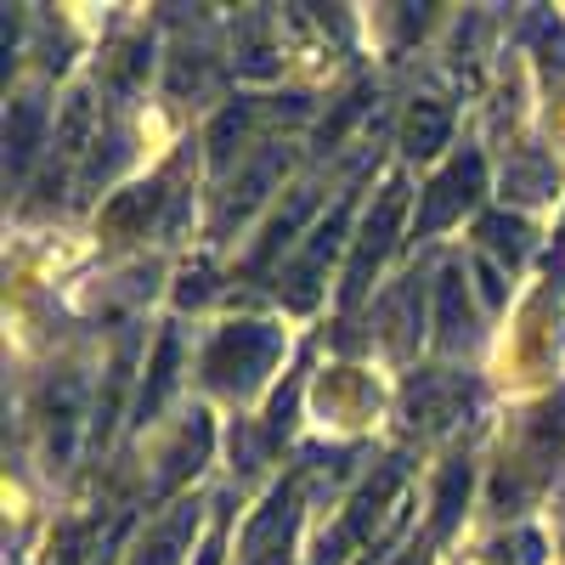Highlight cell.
Wrapping results in <instances>:
<instances>
[{
    "label": "cell",
    "mask_w": 565,
    "mask_h": 565,
    "mask_svg": "<svg viewBox=\"0 0 565 565\" xmlns=\"http://www.w3.org/2000/svg\"><path fill=\"white\" fill-rule=\"evenodd\" d=\"M282 356V340L277 328L266 322H238V328H221L215 345L204 351V380L215 391H255L260 373H271V362Z\"/></svg>",
    "instance_id": "cell-1"
},
{
    "label": "cell",
    "mask_w": 565,
    "mask_h": 565,
    "mask_svg": "<svg viewBox=\"0 0 565 565\" xmlns=\"http://www.w3.org/2000/svg\"><path fill=\"white\" fill-rule=\"evenodd\" d=\"M481 186H487V164H481L476 148H469V153H458V159L430 181V193H424V204H418V232L430 238V232L452 226L469 204L481 199Z\"/></svg>",
    "instance_id": "cell-2"
},
{
    "label": "cell",
    "mask_w": 565,
    "mask_h": 565,
    "mask_svg": "<svg viewBox=\"0 0 565 565\" xmlns=\"http://www.w3.org/2000/svg\"><path fill=\"white\" fill-rule=\"evenodd\" d=\"M402 199H407V186H385V199H380V210L367 215V226H362V238H356V255H351V266H345V311L367 295V277L380 271V260H385V249H391V238H396V221H402Z\"/></svg>",
    "instance_id": "cell-3"
},
{
    "label": "cell",
    "mask_w": 565,
    "mask_h": 565,
    "mask_svg": "<svg viewBox=\"0 0 565 565\" xmlns=\"http://www.w3.org/2000/svg\"><path fill=\"white\" fill-rule=\"evenodd\" d=\"M345 221H351V193L334 204V215H328L317 232H311V244L300 249V260L289 266V277H282V282H289V306H311L317 300V277H322V266H328V255H334L340 249V232H345Z\"/></svg>",
    "instance_id": "cell-4"
},
{
    "label": "cell",
    "mask_w": 565,
    "mask_h": 565,
    "mask_svg": "<svg viewBox=\"0 0 565 565\" xmlns=\"http://www.w3.org/2000/svg\"><path fill=\"white\" fill-rule=\"evenodd\" d=\"M436 328H441V345L447 351H458V345H469V289H463V271L458 266H447L441 271V282H436Z\"/></svg>",
    "instance_id": "cell-5"
},
{
    "label": "cell",
    "mask_w": 565,
    "mask_h": 565,
    "mask_svg": "<svg viewBox=\"0 0 565 565\" xmlns=\"http://www.w3.org/2000/svg\"><path fill=\"white\" fill-rule=\"evenodd\" d=\"M447 130H452V114H447L441 103H413V114H407V125H402V148H407L413 159H430L441 141H447Z\"/></svg>",
    "instance_id": "cell-6"
},
{
    "label": "cell",
    "mask_w": 565,
    "mask_h": 565,
    "mask_svg": "<svg viewBox=\"0 0 565 565\" xmlns=\"http://www.w3.org/2000/svg\"><path fill=\"white\" fill-rule=\"evenodd\" d=\"M40 130H45V108L40 103H18L12 119H7V164H12V175L29 170V159L40 148Z\"/></svg>",
    "instance_id": "cell-7"
},
{
    "label": "cell",
    "mask_w": 565,
    "mask_h": 565,
    "mask_svg": "<svg viewBox=\"0 0 565 565\" xmlns=\"http://www.w3.org/2000/svg\"><path fill=\"white\" fill-rule=\"evenodd\" d=\"M193 526H199V509H175L170 521L153 526V537L136 548V565H175V559H181L175 548L186 543V532H193Z\"/></svg>",
    "instance_id": "cell-8"
},
{
    "label": "cell",
    "mask_w": 565,
    "mask_h": 565,
    "mask_svg": "<svg viewBox=\"0 0 565 565\" xmlns=\"http://www.w3.org/2000/svg\"><path fill=\"white\" fill-rule=\"evenodd\" d=\"M175 362H181V340H175V328L159 340V356H153V367H148V385H141V402H136V418H148V413H159V402L170 396V385H175Z\"/></svg>",
    "instance_id": "cell-9"
},
{
    "label": "cell",
    "mask_w": 565,
    "mask_h": 565,
    "mask_svg": "<svg viewBox=\"0 0 565 565\" xmlns=\"http://www.w3.org/2000/svg\"><path fill=\"white\" fill-rule=\"evenodd\" d=\"M159 199H164V175H159V181H148V186H136L130 199H119V204L108 210V232H119V238H136V232L153 221Z\"/></svg>",
    "instance_id": "cell-10"
},
{
    "label": "cell",
    "mask_w": 565,
    "mask_h": 565,
    "mask_svg": "<svg viewBox=\"0 0 565 565\" xmlns=\"http://www.w3.org/2000/svg\"><path fill=\"white\" fill-rule=\"evenodd\" d=\"M476 238L492 249V255H503L509 266H521V255H526V221H514V215H481L476 221Z\"/></svg>",
    "instance_id": "cell-11"
},
{
    "label": "cell",
    "mask_w": 565,
    "mask_h": 565,
    "mask_svg": "<svg viewBox=\"0 0 565 565\" xmlns=\"http://www.w3.org/2000/svg\"><path fill=\"white\" fill-rule=\"evenodd\" d=\"M463 498H469V463H463V458H452V463L441 469V481H436V521H430V532H436V537H441V532H452Z\"/></svg>",
    "instance_id": "cell-12"
},
{
    "label": "cell",
    "mask_w": 565,
    "mask_h": 565,
    "mask_svg": "<svg viewBox=\"0 0 565 565\" xmlns=\"http://www.w3.org/2000/svg\"><path fill=\"white\" fill-rule=\"evenodd\" d=\"M249 119H255V114H249V103H238V108H226V114L210 125V159H215V164H226V159H232V141H244Z\"/></svg>",
    "instance_id": "cell-13"
},
{
    "label": "cell",
    "mask_w": 565,
    "mask_h": 565,
    "mask_svg": "<svg viewBox=\"0 0 565 565\" xmlns=\"http://www.w3.org/2000/svg\"><path fill=\"white\" fill-rule=\"evenodd\" d=\"M476 271H481V289H487V300H503V282H498V271H492L487 260H476Z\"/></svg>",
    "instance_id": "cell-14"
},
{
    "label": "cell",
    "mask_w": 565,
    "mask_h": 565,
    "mask_svg": "<svg viewBox=\"0 0 565 565\" xmlns=\"http://www.w3.org/2000/svg\"><path fill=\"white\" fill-rule=\"evenodd\" d=\"M402 565H424V554H407V559H402Z\"/></svg>",
    "instance_id": "cell-15"
}]
</instances>
